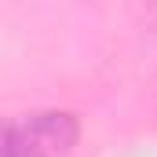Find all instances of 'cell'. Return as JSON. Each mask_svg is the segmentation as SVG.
<instances>
[{"mask_svg":"<svg viewBox=\"0 0 157 157\" xmlns=\"http://www.w3.org/2000/svg\"><path fill=\"white\" fill-rule=\"evenodd\" d=\"M80 124L66 110H37L0 121V157H70Z\"/></svg>","mask_w":157,"mask_h":157,"instance_id":"6da1fadb","label":"cell"}]
</instances>
